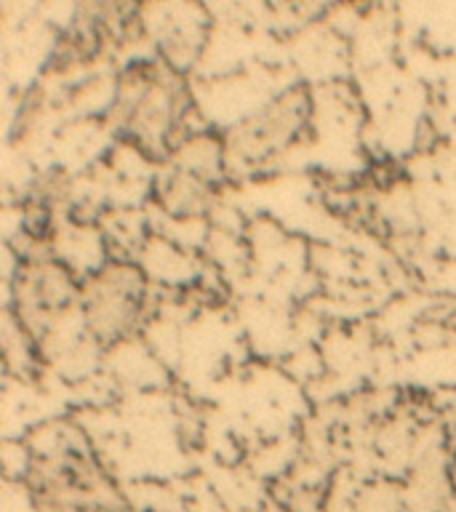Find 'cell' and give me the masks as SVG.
Segmentation results:
<instances>
[{"instance_id": "obj_2", "label": "cell", "mask_w": 456, "mask_h": 512, "mask_svg": "<svg viewBox=\"0 0 456 512\" xmlns=\"http://www.w3.org/2000/svg\"><path fill=\"white\" fill-rule=\"evenodd\" d=\"M216 190L219 184L171 166L158 182V203L174 219H198L216 206Z\"/></svg>"}, {"instance_id": "obj_1", "label": "cell", "mask_w": 456, "mask_h": 512, "mask_svg": "<svg viewBox=\"0 0 456 512\" xmlns=\"http://www.w3.org/2000/svg\"><path fill=\"white\" fill-rule=\"evenodd\" d=\"M150 315V278L139 264L112 256L94 275L83 278L80 318L83 334L99 347L112 350L131 342L136 328Z\"/></svg>"}]
</instances>
